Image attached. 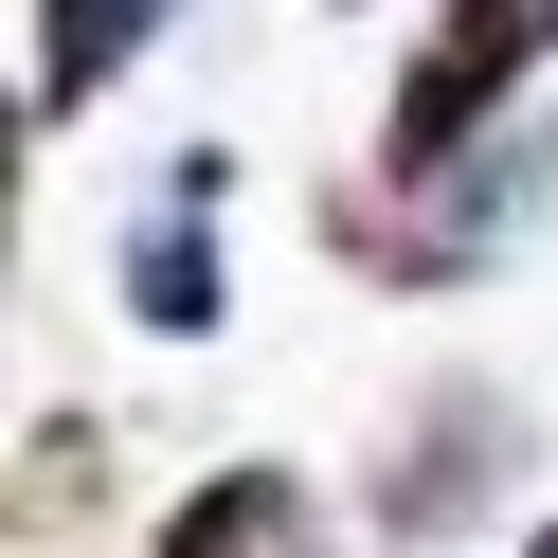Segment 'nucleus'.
I'll return each mask as SVG.
<instances>
[{"label":"nucleus","instance_id":"obj_5","mask_svg":"<svg viewBox=\"0 0 558 558\" xmlns=\"http://www.w3.org/2000/svg\"><path fill=\"white\" fill-rule=\"evenodd\" d=\"M162 558H306V486L289 469H217L181 522H162Z\"/></svg>","mask_w":558,"mask_h":558},{"label":"nucleus","instance_id":"obj_3","mask_svg":"<svg viewBox=\"0 0 558 558\" xmlns=\"http://www.w3.org/2000/svg\"><path fill=\"white\" fill-rule=\"evenodd\" d=\"M162 19H181V0H37V126H73L90 90L162 37Z\"/></svg>","mask_w":558,"mask_h":558},{"label":"nucleus","instance_id":"obj_4","mask_svg":"<svg viewBox=\"0 0 558 558\" xmlns=\"http://www.w3.org/2000/svg\"><path fill=\"white\" fill-rule=\"evenodd\" d=\"M486 450H505V414H486V397H450L433 433L378 469V522H397V541H450V522H469V486H486Z\"/></svg>","mask_w":558,"mask_h":558},{"label":"nucleus","instance_id":"obj_6","mask_svg":"<svg viewBox=\"0 0 558 558\" xmlns=\"http://www.w3.org/2000/svg\"><path fill=\"white\" fill-rule=\"evenodd\" d=\"M522 558H558V522H541V541H522Z\"/></svg>","mask_w":558,"mask_h":558},{"label":"nucleus","instance_id":"obj_1","mask_svg":"<svg viewBox=\"0 0 558 558\" xmlns=\"http://www.w3.org/2000/svg\"><path fill=\"white\" fill-rule=\"evenodd\" d=\"M541 54H558V0H450L433 37H414L397 109H378V162H397V181H450V162L541 90Z\"/></svg>","mask_w":558,"mask_h":558},{"label":"nucleus","instance_id":"obj_2","mask_svg":"<svg viewBox=\"0 0 558 558\" xmlns=\"http://www.w3.org/2000/svg\"><path fill=\"white\" fill-rule=\"evenodd\" d=\"M198 198H217V145H181V162H162V217L126 234V325H162V342H198V325H217V234H198Z\"/></svg>","mask_w":558,"mask_h":558}]
</instances>
